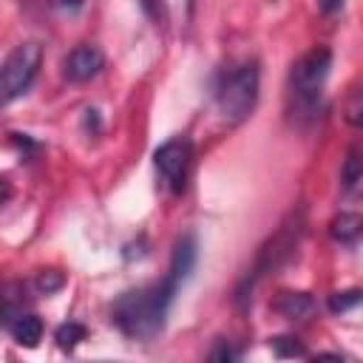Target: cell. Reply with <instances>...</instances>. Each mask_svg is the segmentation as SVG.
I'll return each mask as SVG.
<instances>
[{
    "instance_id": "obj_1",
    "label": "cell",
    "mask_w": 363,
    "mask_h": 363,
    "mask_svg": "<svg viewBox=\"0 0 363 363\" xmlns=\"http://www.w3.org/2000/svg\"><path fill=\"white\" fill-rule=\"evenodd\" d=\"M193 267H196V238L184 235L176 241L170 269L162 284L128 289L113 301L111 318L119 326V332L128 337H136V340H147V337L159 335L164 326V318L170 312V303H173L179 286L193 272Z\"/></svg>"
},
{
    "instance_id": "obj_2",
    "label": "cell",
    "mask_w": 363,
    "mask_h": 363,
    "mask_svg": "<svg viewBox=\"0 0 363 363\" xmlns=\"http://www.w3.org/2000/svg\"><path fill=\"white\" fill-rule=\"evenodd\" d=\"M255 102H258V65L252 60L230 65L218 74L216 108L227 122L233 125L244 122L255 111Z\"/></svg>"
},
{
    "instance_id": "obj_3",
    "label": "cell",
    "mask_w": 363,
    "mask_h": 363,
    "mask_svg": "<svg viewBox=\"0 0 363 363\" xmlns=\"http://www.w3.org/2000/svg\"><path fill=\"white\" fill-rule=\"evenodd\" d=\"M332 68V51L326 45L309 48L301 60H295L289 71V94L298 116H315L320 108V91Z\"/></svg>"
},
{
    "instance_id": "obj_4",
    "label": "cell",
    "mask_w": 363,
    "mask_h": 363,
    "mask_svg": "<svg viewBox=\"0 0 363 363\" xmlns=\"http://www.w3.org/2000/svg\"><path fill=\"white\" fill-rule=\"evenodd\" d=\"M40 65H43V45L28 40V43H20L9 51V57L3 60V77H0V85H3V102H14L17 96H23L31 82L37 79L40 74Z\"/></svg>"
},
{
    "instance_id": "obj_5",
    "label": "cell",
    "mask_w": 363,
    "mask_h": 363,
    "mask_svg": "<svg viewBox=\"0 0 363 363\" xmlns=\"http://www.w3.org/2000/svg\"><path fill=\"white\" fill-rule=\"evenodd\" d=\"M153 164H156L162 184L170 193H182L190 176V164H193V142L187 136H173L162 142L153 150Z\"/></svg>"
},
{
    "instance_id": "obj_6",
    "label": "cell",
    "mask_w": 363,
    "mask_h": 363,
    "mask_svg": "<svg viewBox=\"0 0 363 363\" xmlns=\"http://www.w3.org/2000/svg\"><path fill=\"white\" fill-rule=\"evenodd\" d=\"M145 14L162 31H184L193 20L196 0H139Z\"/></svg>"
},
{
    "instance_id": "obj_7",
    "label": "cell",
    "mask_w": 363,
    "mask_h": 363,
    "mask_svg": "<svg viewBox=\"0 0 363 363\" xmlns=\"http://www.w3.org/2000/svg\"><path fill=\"white\" fill-rule=\"evenodd\" d=\"M102 68H105V54H102L96 45H91V43H82V45L71 48V54H68L65 62H62V74H65V79H71V82H88V79H94Z\"/></svg>"
},
{
    "instance_id": "obj_8",
    "label": "cell",
    "mask_w": 363,
    "mask_h": 363,
    "mask_svg": "<svg viewBox=\"0 0 363 363\" xmlns=\"http://www.w3.org/2000/svg\"><path fill=\"white\" fill-rule=\"evenodd\" d=\"M6 329L11 332V337L26 346V349H34L40 340H43V320L31 312H17L14 318L6 320Z\"/></svg>"
},
{
    "instance_id": "obj_9",
    "label": "cell",
    "mask_w": 363,
    "mask_h": 363,
    "mask_svg": "<svg viewBox=\"0 0 363 363\" xmlns=\"http://www.w3.org/2000/svg\"><path fill=\"white\" fill-rule=\"evenodd\" d=\"M272 309L286 320H301V318L312 315L315 298L309 292H278V298L272 301Z\"/></svg>"
},
{
    "instance_id": "obj_10",
    "label": "cell",
    "mask_w": 363,
    "mask_h": 363,
    "mask_svg": "<svg viewBox=\"0 0 363 363\" xmlns=\"http://www.w3.org/2000/svg\"><path fill=\"white\" fill-rule=\"evenodd\" d=\"M329 235L340 244H354L363 238V216L360 213H337L329 221Z\"/></svg>"
},
{
    "instance_id": "obj_11",
    "label": "cell",
    "mask_w": 363,
    "mask_h": 363,
    "mask_svg": "<svg viewBox=\"0 0 363 363\" xmlns=\"http://www.w3.org/2000/svg\"><path fill=\"white\" fill-rule=\"evenodd\" d=\"M363 182V147H349L346 150V159H343V164H340V184L346 187V190H352V187H357Z\"/></svg>"
},
{
    "instance_id": "obj_12",
    "label": "cell",
    "mask_w": 363,
    "mask_h": 363,
    "mask_svg": "<svg viewBox=\"0 0 363 363\" xmlns=\"http://www.w3.org/2000/svg\"><path fill=\"white\" fill-rule=\"evenodd\" d=\"M343 119L352 128H363V85L349 88L346 102H343Z\"/></svg>"
},
{
    "instance_id": "obj_13",
    "label": "cell",
    "mask_w": 363,
    "mask_h": 363,
    "mask_svg": "<svg viewBox=\"0 0 363 363\" xmlns=\"http://www.w3.org/2000/svg\"><path fill=\"white\" fill-rule=\"evenodd\" d=\"M269 349L278 354V357H306V346L295 337V335H275L269 337Z\"/></svg>"
},
{
    "instance_id": "obj_14",
    "label": "cell",
    "mask_w": 363,
    "mask_h": 363,
    "mask_svg": "<svg viewBox=\"0 0 363 363\" xmlns=\"http://www.w3.org/2000/svg\"><path fill=\"white\" fill-rule=\"evenodd\" d=\"M54 340H57L60 349L71 352V349H77L79 340H85V326L77 323V320H68V323H62V326L54 332Z\"/></svg>"
},
{
    "instance_id": "obj_15",
    "label": "cell",
    "mask_w": 363,
    "mask_h": 363,
    "mask_svg": "<svg viewBox=\"0 0 363 363\" xmlns=\"http://www.w3.org/2000/svg\"><path fill=\"white\" fill-rule=\"evenodd\" d=\"M357 303H363V289H343V292L329 295V309L332 312H349Z\"/></svg>"
},
{
    "instance_id": "obj_16",
    "label": "cell",
    "mask_w": 363,
    "mask_h": 363,
    "mask_svg": "<svg viewBox=\"0 0 363 363\" xmlns=\"http://www.w3.org/2000/svg\"><path fill=\"white\" fill-rule=\"evenodd\" d=\"M62 284H65V275H62V272H57V269H43V272L37 275V289H40V292H45V295H51V292L62 289Z\"/></svg>"
},
{
    "instance_id": "obj_17",
    "label": "cell",
    "mask_w": 363,
    "mask_h": 363,
    "mask_svg": "<svg viewBox=\"0 0 363 363\" xmlns=\"http://www.w3.org/2000/svg\"><path fill=\"white\" fill-rule=\"evenodd\" d=\"M207 357H210V360H238V357H241V352H238V349H233L230 343L218 340V346H216Z\"/></svg>"
},
{
    "instance_id": "obj_18",
    "label": "cell",
    "mask_w": 363,
    "mask_h": 363,
    "mask_svg": "<svg viewBox=\"0 0 363 363\" xmlns=\"http://www.w3.org/2000/svg\"><path fill=\"white\" fill-rule=\"evenodd\" d=\"M51 6L60 9V11H77V9L85 6V0H51Z\"/></svg>"
},
{
    "instance_id": "obj_19",
    "label": "cell",
    "mask_w": 363,
    "mask_h": 363,
    "mask_svg": "<svg viewBox=\"0 0 363 363\" xmlns=\"http://www.w3.org/2000/svg\"><path fill=\"white\" fill-rule=\"evenodd\" d=\"M318 9L323 14H337L343 9V0H318Z\"/></svg>"
}]
</instances>
